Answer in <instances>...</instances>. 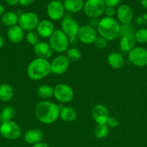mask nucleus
<instances>
[{"instance_id": "nucleus-1", "label": "nucleus", "mask_w": 147, "mask_h": 147, "mask_svg": "<svg viewBox=\"0 0 147 147\" xmlns=\"http://www.w3.org/2000/svg\"><path fill=\"white\" fill-rule=\"evenodd\" d=\"M60 108L56 103L49 100H42L35 108V117L40 123L50 124L59 118Z\"/></svg>"}, {"instance_id": "nucleus-2", "label": "nucleus", "mask_w": 147, "mask_h": 147, "mask_svg": "<svg viewBox=\"0 0 147 147\" xmlns=\"http://www.w3.org/2000/svg\"><path fill=\"white\" fill-rule=\"evenodd\" d=\"M51 73L50 63L48 60L37 57L32 60L27 68V75L33 80H38L47 77Z\"/></svg>"}, {"instance_id": "nucleus-3", "label": "nucleus", "mask_w": 147, "mask_h": 147, "mask_svg": "<svg viewBox=\"0 0 147 147\" xmlns=\"http://www.w3.org/2000/svg\"><path fill=\"white\" fill-rule=\"evenodd\" d=\"M97 31L99 36L108 42L112 41L119 36L120 24L114 18L105 17L99 21Z\"/></svg>"}, {"instance_id": "nucleus-4", "label": "nucleus", "mask_w": 147, "mask_h": 147, "mask_svg": "<svg viewBox=\"0 0 147 147\" xmlns=\"http://www.w3.org/2000/svg\"><path fill=\"white\" fill-rule=\"evenodd\" d=\"M48 43L53 52L58 53H64L68 50L69 39L61 30H56L49 37Z\"/></svg>"}, {"instance_id": "nucleus-5", "label": "nucleus", "mask_w": 147, "mask_h": 147, "mask_svg": "<svg viewBox=\"0 0 147 147\" xmlns=\"http://www.w3.org/2000/svg\"><path fill=\"white\" fill-rule=\"evenodd\" d=\"M105 5L103 0H86L84 6V11L89 18H98L105 13Z\"/></svg>"}, {"instance_id": "nucleus-6", "label": "nucleus", "mask_w": 147, "mask_h": 147, "mask_svg": "<svg viewBox=\"0 0 147 147\" xmlns=\"http://www.w3.org/2000/svg\"><path fill=\"white\" fill-rule=\"evenodd\" d=\"M22 130L20 126L13 121L1 123L0 134L3 138L8 140H15L20 137Z\"/></svg>"}, {"instance_id": "nucleus-7", "label": "nucleus", "mask_w": 147, "mask_h": 147, "mask_svg": "<svg viewBox=\"0 0 147 147\" xmlns=\"http://www.w3.org/2000/svg\"><path fill=\"white\" fill-rule=\"evenodd\" d=\"M53 96L60 103H69L74 99V92L69 85L59 83L53 88Z\"/></svg>"}, {"instance_id": "nucleus-8", "label": "nucleus", "mask_w": 147, "mask_h": 147, "mask_svg": "<svg viewBox=\"0 0 147 147\" xmlns=\"http://www.w3.org/2000/svg\"><path fill=\"white\" fill-rule=\"evenodd\" d=\"M40 22V19L37 14L33 11L22 13L19 17L18 24L24 31H33L36 30Z\"/></svg>"}, {"instance_id": "nucleus-9", "label": "nucleus", "mask_w": 147, "mask_h": 147, "mask_svg": "<svg viewBox=\"0 0 147 147\" xmlns=\"http://www.w3.org/2000/svg\"><path fill=\"white\" fill-rule=\"evenodd\" d=\"M128 60L137 67H145L147 65V50L142 47H135L128 53Z\"/></svg>"}, {"instance_id": "nucleus-10", "label": "nucleus", "mask_w": 147, "mask_h": 147, "mask_svg": "<svg viewBox=\"0 0 147 147\" xmlns=\"http://www.w3.org/2000/svg\"><path fill=\"white\" fill-rule=\"evenodd\" d=\"M79 27L78 22L71 17H64L61 22V30L71 41L76 40L77 37Z\"/></svg>"}, {"instance_id": "nucleus-11", "label": "nucleus", "mask_w": 147, "mask_h": 147, "mask_svg": "<svg viewBox=\"0 0 147 147\" xmlns=\"http://www.w3.org/2000/svg\"><path fill=\"white\" fill-rule=\"evenodd\" d=\"M98 36L97 31L95 28L89 24L82 25L79 27L77 34V38L83 44H93Z\"/></svg>"}, {"instance_id": "nucleus-12", "label": "nucleus", "mask_w": 147, "mask_h": 147, "mask_svg": "<svg viewBox=\"0 0 147 147\" xmlns=\"http://www.w3.org/2000/svg\"><path fill=\"white\" fill-rule=\"evenodd\" d=\"M70 66V61L66 55H58L50 63L51 73L55 75H61L67 71Z\"/></svg>"}, {"instance_id": "nucleus-13", "label": "nucleus", "mask_w": 147, "mask_h": 147, "mask_svg": "<svg viewBox=\"0 0 147 147\" xmlns=\"http://www.w3.org/2000/svg\"><path fill=\"white\" fill-rule=\"evenodd\" d=\"M64 7L61 1H52L47 6V14L53 21H59L64 15Z\"/></svg>"}, {"instance_id": "nucleus-14", "label": "nucleus", "mask_w": 147, "mask_h": 147, "mask_svg": "<svg viewBox=\"0 0 147 147\" xmlns=\"http://www.w3.org/2000/svg\"><path fill=\"white\" fill-rule=\"evenodd\" d=\"M92 116L97 124H106L110 117L109 111L105 106L97 104L92 109Z\"/></svg>"}, {"instance_id": "nucleus-15", "label": "nucleus", "mask_w": 147, "mask_h": 147, "mask_svg": "<svg viewBox=\"0 0 147 147\" xmlns=\"http://www.w3.org/2000/svg\"><path fill=\"white\" fill-rule=\"evenodd\" d=\"M117 18L121 24H130L133 19V11L127 4H121L116 10Z\"/></svg>"}, {"instance_id": "nucleus-16", "label": "nucleus", "mask_w": 147, "mask_h": 147, "mask_svg": "<svg viewBox=\"0 0 147 147\" xmlns=\"http://www.w3.org/2000/svg\"><path fill=\"white\" fill-rule=\"evenodd\" d=\"M33 50L37 57L46 60L50 58L53 53V50L50 44L46 42H39L33 46Z\"/></svg>"}, {"instance_id": "nucleus-17", "label": "nucleus", "mask_w": 147, "mask_h": 147, "mask_svg": "<svg viewBox=\"0 0 147 147\" xmlns=\"http://www.w3.org/2000/svg\"><path fill=\"white\" fill-rule=\"evenodd\" d=\"M55 31L54 24L48 20H43L40 21L36 32L40 37L43 38H49Z\"/></svg>"}, {"instance_id": "nucleus-18", "label": "nucleus", "mask_w": 147, "mask_h": 147, "mask_svg": "<svg viewBox=\"0 0 147 147\" xmlns=\"http://www.w3.org/2000/svg\"><path fill=\"white\" fill-rule=\"evenodd\" d=\"M44 137V134L40 129H32L27 131L24 134V141L27 144L34 145L41 142Z\"/></svg>"}, {"instance_id": "nucleus-19", "label": "nucleus", "mask_w": 147, "mask_h": 147, "mask_svg": "<svg viewBox=\"0 0 147 147\" xmlns=\"http://www.w3.org/2000/svg\"><path fill=\"white\" fill-rule=\"evenodd\" d=\"M24 37V31L19 24L9 27L7 30V37L11 42L18 44L22 41Z\"/></svg>"}, {"instance_id": "nucleus-20", "label": "nucleus", "mask_w": 147, "mask_h": 147, "mask_svg": "<svg viewBox=\"0 0 147 147\" xmlns=\"http://www.w3.org/2000/svg\"><path fill=\"white\" fill-rule=\"evenodd\" d=\"M135 44L136 40L134 37V34H125L121 36L119 46L122 51L129 53L135 47Z\"/></svg>"}, {"instance_id": "nucleus-21", "label": "nucleus", "mask_w": 147, "mask_h": 147, "mask_svg": "<svg viewBox=\"0 0 147 147\" xmlns=\"http://www.w3.org/2000/svg\"><path fill=\"white\" fill-rule=\"evenodd\" d=\"M108 63L114 70H119L124 66L125 59L120 53L112 52L108 55Z\"/></svg>"}, {"instance_id": "nucleus-22", "label": "nucleus", "mask_w": 147, "mask_h": 147, "mask_svg": "<svg viewBox=\"0 0 147 147\" xmlns=\"http://www.w3.org/2000/svg\"><path fill=\"white\" fill-rule=\"evenodd\" d=\"M65 11L71 14H76L84 9V0H64L63 2Z\"/></svg>"}, {"instance_id": "nucleus-23", "label": "nucleus", "mask_w": 147, "mask_h": 147, "mask_svg": "<svg viewBox=\"0 0 147 147\" xmlns=\"http://www.w3.org/2000/svg\"><path fill=\"white\" fill-rule=\"evenodd\" d=\"M76 110L71 106H64L60 109V114L59 117L64 122L70 123L73 122L76 118Z\"/></svg>"}, {"instance_id": "nucleus-24", "label": "nucleus", "mask_w": 147, "mask_h": 147, "mask_svg": "<svg viewBox=\"0 0 147 147\" xmlns=\"http://www.w3.org/2000/svg\"><path fill=\"white\" fill-rule=\"evenodd\" d=\"M14 96L13 88L8 83H2L0 85V100L3 102H9Z\"/></svg>"}, {"instance_id": "nucleus-25", "label": "nucleus", "mask_w": 147, "mask_h": 147, "mask_svg": "<svg viewBox=\"0 0 147 147\" xmlns=\"http://www.w3.org/2000/svg\"><path fill=\"white\" fill-rule=\"evenodd\" d=\"M19 22V16L14 11H7L1 17V22L6 27H11L17 25Z\"/></svg>"}, {"instance_id": "nucleus-26", "label": "nucleus", "mask_w": 147, "mask_h": 147, "mask_svg": "<svg viewBox=\"0 0 147 147\" xmlns=\"http://www.w3.org/2000/svg\"><path fill=\"white\" fill-rule=\"evenodd\" d=\"M37 95L42 100H48L53 96V88L49 85H42L37 88Z\"/></svg>"}, {"instance_id": "nucleus-27", "label": "nucleus", "mask_w": 147, "mask_h": 147, "mask_svg": "<svg viewBox=\"0 0 147 147\" xmlns=\"http://www.w3.org/2000/svg\"><path fill=\"white\" fill-rule=\"evenodd\" d=\"M16 113H17L16 109L13 106H6L0 112V122L3 123L5 121H12V119L15 117Z\"/></svg>"}, {"instance_id": "nucleus-28", "label": "nucleus", "mask_w": 147, "mask_h": 147, "mask_svg": "<svg viewBox=\"0 0 147 147\" xmlns=\"http://www.w3.org/2000/svg\"><path fill=\"white\" fill-rule=\"evenodd\" d=\"M94 134L97 139H105L109 134V127L107 124H97L94 130Z\"/></svg>"}, {"instance_id": "nucleus-29", "label": "nucleus", "mask_w": 147, "mask_h": 147, "mask_svg": "<svg viewBox=\"0 0 147 147\" xmlns=\"http://www.w3.org/2000/svg\"><path fill=\"white\" fill-rule=\"evenodd\" d=\"M66 57L69 60V61L76 62L79 60L82 57V53L80 50L76 47H71L68 48V50L66 51Z\"/></svg>"}, {"instance_id": "nucleus-30", "label": "nucleus", "mask_w": 147, "mask_h": 147, "mask_svg": "<svg viewBox=\"0 0 147 147\" xmlns=\"http://www.w3.org/2000/svg\"><path fill=\"white\" fill-rule=\"evenodd\" d=\"M136 42L140 44H146L147 43V29H139L134 33Z\"/></svg>"}, {"instance_id": "nucleus-31", "label": "nucleus", "mask_w": 147, "mask_h": 147, "mask_svg": "<svg viewBox=\"0 0 147 147\" xmlns=\"http://www.w3.org/2000/svg\"><path fill=\"white\" fill-rule=\"evenodd\" d=\"M39 37L37 32L33 30V31H30L27 33L25 35V40L27 42L31 45L35 46L37 43L39 42Z\"/></svg>"}, {"instance_id": "nucleus-32", "label": "nucleus", "mask_w": 147, "mask_h": 147, "mask_svg": "<svg viewBox=\"0 0 147 147\" xmlns=\"http://www.w3.org/2000/svg\"><path fill=\"white\" fill-rule=\"evenodd\" d=\"M134 33H135V27L131 23L120 24L119 36H122L125 34H134Z\"/></svg>"}, {"instance_id": "nucleus-33", "label": "nucleus", "mask_w": 147, "mask_h": 147, "mask_svg": "<svg viewBox=\"0 0 147 147\" xmlns=\"http://www.w3.org/2000/svg\"><path fill=\"white\" fill-rule=\"evenodd\" d=\"M108 40H105V38H103L101 36H97V37L96 38V40H95L93 44L95 45V47H98L99 49H104L107 47L108 45Z\"/></svg>"}, {"instance_id": "nucleus-34", "label": "nucleus", "mask_w": 147, "mask_h": 147, "mask_svg": "<svg viewBox=\"0 0 147 147\" xmlns=\"http://www.w3.org/2000/svg\"><path fill=\"white\" fill-rule=\"evenodd\" d=\"M106 124L108 125L109 128H116L118 127V125H119V121H118V120L116 118L112 117V116H110L108 121H107Z\"/></svg>"}, {"instance_id": "nucleus-35", "label": "nucleus", "mask_w": 147, "mask_h": 147, "mask_svg": "<svg viewBox=\"0 0 147 147\" xmlns=\"http://www.w3.org/2000/svg\"><path fill=\"white\" fill-rule=\"evenodd\" d=\"M115 13H116V10H115V7H106V8H105V15H106V17H112V18H113Z\"/></svg>"}, {"instance_id": "nucleus-36", "label": "nucleus", "mask_w": 147, "mask_h": 147, "mask_svg": "<svg viewBox=\"0 0 147 147\" xmlns=\"http://www.w3.org/2000/svg\"><path fill=\"white\" fill-rule=\"evenodd\" d=\"M106 7H115L118 6L121 1V0H103Z\"/></svg>"}, {"instance_id": "nucleus-37", "label": "nucleus", "mask_w": 147, "mask_h": 147, "mask_svg": "<svg viewBox=\"0 0 147 147\" xmlns=\"http://www.w3.org/2000/svg\"><path fill=\"white\" fill-rule=\"evenodd\" d=\"M99 20H98L97 18H90L89 25L94 27V28H97L98 25V23H99Z\"/></svg>"}, {"instance_id": "nucleus-38", "label": "nucleus", "mask_w": 147, "mask_h": 147, "mask_svg": "<svg viewBox=\"0 0 147 147\" xmlns=\"http://www.w3.org/2000/svg\"><path fill=\"white\" fill-rule=\"evenodd\" d=\"M35 0H20V4L23 7H28L31 5Z\"/></svg>"}, {"instance_id": "nucleus-39", "label": "nucleus", "mask_w": 147, "mask_h": 147, "mask_svg": "<svg viewBox=\"0 0 147 147\" xmlns=\"http://www.w3.org/2000/svg\"><path fill=\"white\" fill-rule=\"evenodd\" d=\"M6 1L10 6H16L20 4V0H6Z\"/></svg>"}, {"instance_id": "nucleus-40", "label": "nucleus", "mask_w": 147, "mask_h": 147, "mask_svg": "<svg viewBox=\"0 0 147 147\" xmlns=\"http://www.w3.org/2000/svg\"><path fill=\"white\" fill-rule=\"evenodd\" d=\"M32 147H49L48 145L46 143H44V142H39V143L35 144L33 145Z\"/></svg>"}, {"instance_id": "nucleus-41", "label": "nucleus", "mask_w": 147, "mask_h": 147, "mask_svg": "<svg viewBox=\"0 0 147 147\" xmlns=\"http://www.w3.org/2000/svg\"><path fill=\"white\" fill-rule=\"evenodd\" d=\"M4 13H5V9H4V6L0 4V16L2 17L4 14Z\"/></svg>"}, {"instance_id": "nucleus-42", "label": "nucleus", "mask_w": 147, "mask_h": 147, "mask_svg": "<svg viewBox=\"0 0 147 147\" xmlns=\"http://www.w3.org/2000/svg\"><path fill=\"white\" fill-rule=\"evenodd\" d=\"M4 38H3L2 36L0 34V48H1V47L4 46Z\"/></svg>"}, {"instance_id": "nucleus-43", "label": "nucleus", "mask_w": 147, "mask_h": 147, "mask_svg": "<svg viewBox=\"0 0 147 147\" xmlns=\"http://www.w3.org/2000/svg\"><path fill=\"white\" fill-rule=\"evenodd\" d=\"M141 4L143 5V7L147 9V0H141Z\"/></svg>"}, {"instance_id": "nucleus-44", "label": "nucleus", "mask_w": 147, "mask_h": 147, "mask_svg": "<svg viewBox=\"0 0 147 147\" xmlns=\"http://www.w3.org/2000/svg\"><path fill=\"white\" fill-rule=\"evenodd\" d=\"M50 1H58V0H50Z\"/></svg>"}, {"instance_id": "nucleus-45", "label": "nucleus", "mask_w": 147, "mask_h": 147, "mask_svg": "<svg viewBox=\"0 0 147 147\" xmlns=\"http://www.w3.org/2000/svg\"><path fill=\"white\" fill-rule=\"evenodd\" d=\"M12 147H18V146H12Z\"/></svg>"}]
</instances>
